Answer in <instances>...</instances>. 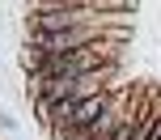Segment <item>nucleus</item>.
I'll use <instances>...</instances> for the list:
<instances>
[{"label": "nucleus", "instance_id": "obj_3", "mask_svg": "<svg viewBox=\"0 0 161 140\" xmlns=\"http://www.w3.org/2000/svg\"><path fill=\"white\" fill-rule=\"evenodd\" d=\"M102 42V25H80V30H55V34H30L25 51L38 55H76Z\"/></svg>", "mask_w": 161, "mask_h": 140}, {"label": "nucleus", "instance_id": "obj_1", "mask_svg": "<svg viewBox=\"0 0 161 140\" xmlns=\"http://www.w3.org/2000/svg\"><path fill=\"white\" fill-rule=\"evenodd\" d=\"M21 64L30 68L34 81H68V76H89V72H110L114 68V51L106 42L76 55H38V51H21Z\"/></svg>", "mask_w": 161, "mask_h": 140}, {"label": "nucleus", "instance_id": "obj_4", "mask_svg": "<svg viewBox=\"0 0 161 140\" xmlns=\"http://www.w3.org/2000/svg\"><path fill=\"white\" fill-rule=\"evenodd\" d=\"M153 140H161V127H157V136H153Z\"/></svg>", "mask_w": 161, "mask_h": 140}, {"label": "nucleus", "instance_id": "obj_2", "mask_svg": "<svg viewBox=\"0 0 161 140\" xmlns=\"http://www.w3.org/2000/svg\"><path fill=\"white\" fill-rule=\"evenodd\" d=\"M110 76H114V68L110 72H89V76H68V81H34L30 76V93H34V102H89V98H97V93H110Z\"/></svg>", "mask_w": 161, "mask_h": 140}]
</instances>
